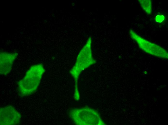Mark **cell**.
Instances as JSON below:
<instances>
[{
    "label": "cell",
    "instance_id": "obj_6",
    "mask_svg": "<svg viewBox=\"0 0 168 125\" xmlns=\"http://www.w3.org/2000/svg\"><path fill=\"white\" fill-rule=\"evenodd\" d=\"M164 17L163 15H157L155 18L156 21L157 22L161 23L164 20Z\"/></svg>",
    "mask_w": 168,
    "mask_h": 125
},
{
    "label": "cell",
    "instance_id": "obj_5",
    "mask_svg": "<svg viewBox=\"0 0 168 125\" xmlns=\"http://www.w3.org/2000/svg\"><path fill=\"white\" fill-rule=\"evenodd\" d=\"M139 1L143 9L147 14H150L152 11L151 1L150 0H139Z\"/></svg>",
    "mask_w": 168,
    "mask_h": 125
},
{
    "label": "cell",
    "instance_id": "obj_2",
    "mask_svg": "<svg viewBox=\"0 0 168 125\" xmlns=\"http://www.w3.org/2000/svg\"><path fill=\"white\" fill-rule=\"evenodd\" d=\"M129 32L131 37L138 44L140 48L147 53L160 57L168 56L167 51L161 47L144 39L131 30Z\"/></svg>",
    "mask_w": 168,
    "mask_h": 125
},
{
    "label": "cell",
    "instance_id": "obj_4",
    "mask_svg": "<svg viewBox=\"0 0 168 125\" xmlns=\"http://www.w3.org/2000/svg\"><path fill=\"white\" fill-rule=\"evenodd\" d=\"M16 53L1 52L0 55V73L1 75H6L11 70L14 61L17 56Z\"/></svg>",
    "mask_w": 168,
    "mask_h": 125
},
{
    "label": "cell",
    "instance_id": "obj_7",
    "mask_svg": "<svg viewBox=\"0 0 168 125\" xmlns=\"http://www.w3.org/2000/svg\"><path fill=\"white\" fill-rule=\"evenodd\" d=\"M157 104H158V102H157Z\"/></svg>",
    "mask_w": 168,
    "mask_h": 125
},
{
    "label": "cell",
    "instance_id": "obj_1",
    "mask_svg": "<svg viewBox=\"0 0 168 125\" xmlns=\"http://www.w3.org/2000/svg\"><path fill=\"white\" fill-rule=\"evenodd\" d=\"M44 70L42 65L31 66L18 83V90L22 96H27L34 93L40 82Z\"/></svg>",
    "mask_w": 168,
    "mask_h": 125
},
{
    "label": "cell",
    "instance_id": "obj_3",
    "mask_svg": "<svg viewBox=\"0 0 168 125\" xmlns=\"http://www.w3.org/2000/svg\"><path fill=\"white\" fill-rule=\"evenodd\" d=\"M21 115L14 107L8 106L0 108V125H15L19 124Z\"/></svg>",
    "mask_w": 168,
    "mask_h": 125
}]
</instances>
